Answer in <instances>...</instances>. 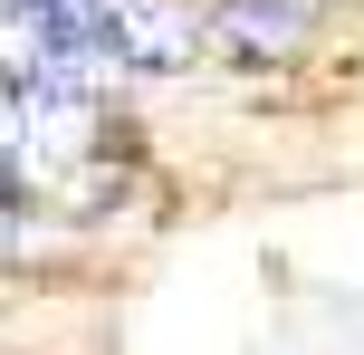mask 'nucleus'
Returning a JSON list of instances; mask_svg holds the SVG:
<instances>
[{"mask_svg": "<svg viewBox=\"0 0 364 355\" xmlns=\"http://www.w3.org/2000/svg\"><path fill=\"white\" fill-rule=\"evenodd\" d=\"M307 19H316V0H211V48L259 68V58H278Z\"/></svg>", "mask_w": 364, "mask_h": 355, "instance_id": "f257e3e1", "label": "nucleus"}]
</instances>
